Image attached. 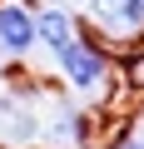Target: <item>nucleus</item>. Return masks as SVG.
<instances>
[{
	"label": "nucleus",
	"instance_id": "f257e3e1",
	"mask_svg": "<svg viewBox=\"0 0 144 149\" xmlns=\"http://www.w3.org/2000/svg\"><path fill=\"white\" fill-rule=\"evenodd\" d=\"M55 60V74L75 90V95H104V90H114L119 85V55L99 40V35H80V40H70L60 55H50Z\"/></svg>",
	"mask_w": 144,
	"mask_h": 149
},
{
	"label": "nucleus",
	"instance_id": "f03ea898",
	"mask_svg": "<svg viewBox=\"0 0 144 149\" xmlns=\"http://www.w3.org/2000/svg\"><path fill=\"white\" fill-rule=\"evenodd\" d=\"M90 35H99L114 55L144 45V0H90Z\"/></svg>",
	"mask_w": 144,
	"mask_h": 149
},
{
	"label": "nucleus",
	"instance_id": "7ed1b4c3",
	"mask_svg": "<svg viewBox=\"0 0 144 149\" xmlns=\"http://www.w3.org/2000/svg\"><path fill=\"white\" fill-rule=\"evenodd\" d=\"M35 10L40 5H30V0H0V55L5 60H25L30 50H40Z\"/></svg>",
	"mask_w": 144,
	"mask_h": 149
},
{
	"label": "nucleus",
	"instance_id": "20e7f679",
	"mask_svg": "<svg viewBox=\"0 0 144 149\" xmlns=\"http://www.w3.org/2000/svg\"><path fill=\"white\" fill-rule=\"evenodd\" d=\"M35 35H40V50L45 55H60L70 40L85 35V20L75 10H65V5H40L35 10Z\"/></svg>",
	"mask_w": 144,
	"mask_h": 149
},
{
	"label": "nucleus",
	"instance_id": "39448f33",
	"mask_svg": "<svg viewBox=\"0 0 144 149\" xmlns=\"http://www.w3.org/2000/svg\"><path fill=\"white\" fill-rule=\"evenodd\" d=\"M99 149H144V129L134 124V114L99 119Z\"/></svg>",
	"mask_w": 144,
	"mask_h": 149
},
{
	"label": "nucleus",
	"instance_id": "423d86ee",
	"mask_svg": "<svg viewBox=\"0 0 144 149\" xmlns=\"http://www.w3.org/2000/svg\"><path fill=\"white\" fill-rule=\"evenodd\" d=\"M119 85L129 90L134 104H144V45H134L129 55H119Z\"/></svg>",
	"mask_w": 144,
	"mask_h": 149
},
{
	"label": "nucleus",
	"instance_id": "0eeeda50",
	"mask_svg": "<svg viewBox=\"0 0 144 149\" xmlns=\"http://www.w3.org/2000/svg\"><path fill=\"white\" fill-rule=\"evenodd\" d=\"M134 124H139V129H144V104H134Z\"/></svg>",
	"mask_w": 144,
	"mask_h": 149
},
{
	"label": "nucleus",
	"instance_id": "6e6552de",
	"mask_svg": "<svg viewBox=\"0 0 144 149\" xmlns=\"http://www.w3.org/2000/svg\"><path fill=\"white\" fill-rule=\"evenodd\" d=\"M0 60H5V55H0Z\"/></svg>",
	"mask_w": 144,
	"mask_h": 149
}]
</instances>
